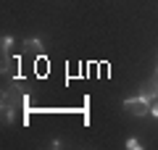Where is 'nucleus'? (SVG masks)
<instances>
[{"mask_svg": "<svg viewBox=\"0 0 158 150\" xmlns=\"http://www.w3.org/2000/svg\"><path fill=\"white\" fill-rule=\"evenodd\" d=\"M124 111L127 113H132V116H148L150 113V103H148L145 98H127L124 100Z\"/></svg>", "mask_w": 158, "mask_h": 150, "instance_id": "f257e3e1", "label": "nucleus"}, {"mask_svg": "<svg viewBox=\"0 0 158 150\" xmlns=\"http://www.w3.org/2000/svg\"><path fill=\"white\" fill-rule=\"evenodd\" d=\"M140 95L148 100V103H153V100L158 98V79H156V82H145L142 90H140Z\"/></svg>", "mask_w": 158, "mask_h": 150, "instance_id": "f03ea898", "label": "nucleus"}, {"mask_svg": "<svg viewBox=\"0 0 158 150\" xmlns=\"http://www.w3.org/2000/svg\"><path fill=\"white\" fill-rule=\"evenodd\" d=\"M27 48L29 50H42V42L40 40H27Z\"/></svg>", "mask_w": 158, "mask_h": 150, "instance_id": "7ed1b4c3", "label": "nucleus"}, {"mask_svg": "<svg viewBox=\"0 0 158 150\" xmlns=\"http://www.w3.org/2000/svg\"><path fill=\"white\" fill-rule=\"evenodd\" d=\"M127 148H129V150H140V148H142V145H140V142H137V140H127Z\"/></svg>", "mask_w": 158, "mask_h": 150, "instance_id": "20e7f679", "label": "nucleus"}, {"mask_svg": "<svg viewBox=\"0 0 158 150\" xmlns=\"http://www.w3.org/2000/svg\"><path fill=\"white\" fill-rule=\"evenodd\" d=\"M0 45H3V50H8L13 45V37H3V42H0Z\"/></svg>", "mask_w": 158, "mask_h": 150, "instance_id": "39448f33", "label": "nucleus"}, {"mask_svg": "<svg viewBox=\"0 0 158 150\" xmlns=\"http://www.w3.org/2000/svg\"><path fill=\"white\" fill-rule=\"evenodd\" d=\"M150 113H153V116L158 119V106H153V108H150Z\"/></svg>", "mask_w": 158, "mask_h": 150, "instance_id": "423d86ee", "label": "nucleus"}]
</instances>
